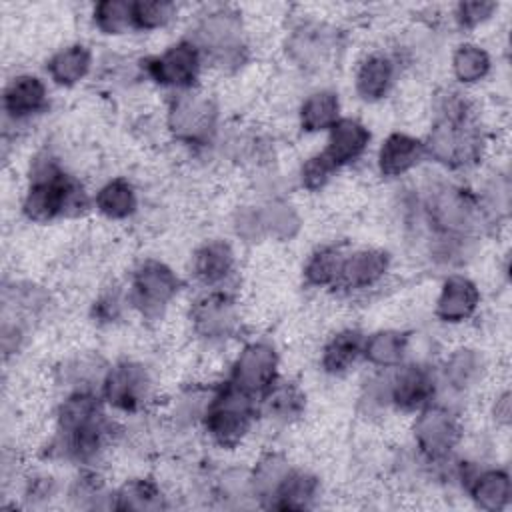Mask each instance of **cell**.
I'll return each mask as SVG.
<instances>
[{
	"mask_svg": "<svg viewBox=\"0 0 512 512\" xmlns=\"http://www.w3.org/2000/svg\"><path fill=\"white\" fill-rule=\"evenodd\" d=\"M256 416L254 396L240 390L232 382L216 390L204 410V428L208 436L222 448L238 446L248 434Z\"/></svg>",
	"mask_w": 512,
	"mask_h": 512,
	"instance_id": "5",
	"label": "cell"
},
{
	"mask_svg": "<svg viewBox=\"0 0 512 512\" xmlns=\"http://www.w3.org/2000/svg\"><path fill=\"white\" fill-rule=\"evenodd\" d=\"M470 496L482 510H502L508 506L512 496L510 476L504 470H484L470 480Z\"/></svg>",
	"mask_w": 512,
	"mask_h": 512,
	"instance_id": "28",
	"label": "cell"
},
{
	"mask_svg": "<svg viewBox=\"0 0 512 512\" xmlns=\"http://www.w3.org/2000/svg\"><path fill=\"white\" fill-rule=\"evenodd\" d=\"M424 214L434 230V238L454 240H464L486 216L482 200L470 190L454 184L434 186L424 200Z\"/></svg>",
	"mask_w": 512,
	"mask_h": 512,
	"instance_id": "4",
	"label": "cell"
},
{
	"mask_svg": "<svg viewBox=\"0 0 512 512\" xmlns=\"http://www.w3.org/2000/svg\"><path fill=\"white\" fill-rule=\"evenodd\" d=\"M260 208V220L264 236H272L278 240H288L296 234L300 220L298 214L292 210V206L284 202H270Z\"/></svg>",
	"mask_w": 512,
	"mask_h": 512,
	"instance_id": "37",
	"label": "cell"
},
{
	"mask_svg": "<svg viewBox=\"0 0 512 512\" xmlns=\"http://www.w3.org/2000/svg\"><path fill=\"white\" fill-rule=\"evenodd\" d=\"M288 470L290 466L280 454H266L250 474L252 496L270 500L280 482L284 480V476L288 474Z\"/></svg>",
	"mask_w": 512,
	"mask_h": 512,
	"instance_id": "35",
	"label": "cell"
},
{
	"mask_svg": "<svg viewBox=\"0 0 512 512\" xmlns=\"http://www.w3.org/2000/svg\"><path fill=\"white\" fill-rule=\"evenodd\" d=\"M218 110L210 96L192 90L176 92L168 106V128L184 144L204 146L216 130Z\"/></svg>",
	"mask_w": 512,
	"mask_h": 512,
	"instance_id": "6",
	"label": "cell"
},
{
	"mask_svg": "<svg viewBox=\"0 0 512 512\" xmlns=\"http://www.w3.org/2000/svg\"><path fill=\"white\" fill-rule=\"evenodd\" d=\"M192 42L216 64H240L244 52V30L240 14L230 8H216L204 14Z\"/></svg>",
	"mask_w": 512,
	"mask_h": 512,
	"instance_id": "7",
	"label": "cell"
},
{
	"mask_svg": "<svg viewBox=\"0 0 512 512\" xmlns=\"http://www.w3.org/2000/svg\"><path fill=\"white\" fill-rule=\"evenodd\" d=\"M166 506L162 490L148 478H134L124 482L116 492V510H162Z\"/></svg>",
	"mask_w": 512,
	"mask_h": 512,
	"instance_id": "31",
	"label": "cell"
},
{
	"mask_svg": "<svg viewBox=\"0 0 512 512\" xmlns=\"http://www.w3.org/2000/svg\"><path fill=\"white\" fill-rule=\"evenodd\" d=\"M408 350V336L398 330H380L364 338L362 356L378 368H396Z\"/></svg>",
	"mask_w": 512,
	"mask_h": 512,
	"instance_id": "29",
	"label": "cell"
},
{
	"mask_svg": "<svg viewBox=\"0 0 512 512\" xmlns=\"http://www.w3.org/2000/svg\"><path fill=\"white\" fill-rule=\"evenodd\" d=\"M370 142L368 128L356 118H338V122L328 130L326 148L320 156L334 168V172L346 164L358 160Z\"/></svg>",
	"mask_w": 512,
	"mask_h": 512,
	"instance_id": "16",
	"label": "cell"
},
{
	"mask_svg": "<svg viewBox=\"0 0 512 512\" xmlns=\"http://www.w3.org/2000/svg\"><path fill=\"white\" fill-rule=\"evenodd\" d=\"M202 66V52L192 40H180L168 46L162 54L144 60L146 74L160 86L178 92L192 90Z\"/></svg>",
	"mask_w": 512,
	"mask_h": 512,
	"instance_id": "9",
	"label": "cell"
},
{
	"mask_svg": "<svg viewBox=\"0 0 512 512\" xmlns=\"http://www.w3.org/2000/svg\"><path fill=\"white\" fill-rule=\"evenodd\" d=\"M48 94L44 82L34 74H18L14 76L2 96L4 112L12 120H28L40 114L46 108Z\"/></svg>",
	"mask_w": 512,
	"mask_h": 512,
	"instance_id": "20",
	"label": "cell"
},
{
	"mask_svg": "<svg viewBox=\"0 0 512 512\" xmlns=\"http://www.w3.org/2000/svg\"><path fill=\"white\" fill-rule=\"evenodd\" d=\"M112 436V424L92 390H74L58 410L60 450L80 462L96 458Z\"/></svg>",
	"mask_w": 512,
	"mask_h": 512,
	"instance_id": "2",
	"label": "cell"
},
{
	"mask_svg": "<svg viewBox=\"0 0 512 512\" xmlns=\"http://www.w3.org/2000/svg\"><path fill=\"white\" fill-rule=\"evenodd\" d=\"M362 348H364V336L358 330L354 328L340 330L326 342L320 364L324 372L332 376H340L356 364V360L362 356Z\"/></svg>",
	"mask_w": 512,
	"mask_h": 512,
	"instance_id": "23",
	"label": "cell"
},
{
	"mask_svg": "<svg viewBox=\"0 0 512 512\" xmlns=\"http://www.w3.org/2000/svg\"><path fill=\"white\" fill-rule=\"evenodd\" d=\"M152 392L148 370L138 362H120L106 370L102 378L104 400L120 412H138L144 408Z\"/></svg>",
	"mask_w": 512,
	"mask_h": 512,
	"instance_id": "11",
	"label": "cell"
},
{
	"mask_svg": "<svg viewBox=\"0 0 512 512\" xmlns=\"http://www.w3.org/2000/svg\"><path fill=\"white\" fill-rule=\"evenodd\" d=\"M278 372V354L268 342H250L242 348L232 364L230 382L240 390L262 396L274 382Z\"/></svg>",
	"mask_w": 512,
	"mask_h": 512,
	"instance_id": "12",
	"label": "cell"
},
{
	"mask_svg": "<svg viewBox=\"0 0 512 512\" xmlns=\"http://www.w3.org/2000/svg\"><path fill=\"white\" fill-rule=\"evenodd\" d=\"M478 304H480L478 286L470 278L454 274L442 282L434 312L442 322L458 324L472 318Z\"/></svg>",
	"mask_w": 512,
	"mask_h": 512,
	"instance_id": "18",
	"label": "cell"
},
{
	"mask_svg": "<svg viewBox=\"0 0 512 512\" xmlns=\"http://www.w3.org/2000/svg\"><path fill=\"white\" fill-rule=\"evenodd\" d=\"M492 58L486 48L474 42L460 44L452 54V74L462 84H476L488 76Z\"/></svg>",
	"mask_w": 512,
	"mask_h": 512,
	"instance_id": "32",
	"label": "cell"
},
{
	"mask_svg": "<svg viewBox=\"0 0 512 512\" xmlns=\"http://www.w3.org/2000/svg\"><path fill=\"white\" fill-rule=\"evenodd\" d=\"M426 156L424 142L404 134V132H392L386 136L378 150V172L384 178H400L414 170Z\"/></svg>",
	"mask_w": 512,
	"mask_h": 512,
	"instance_id": "19",
	"label": "cell"
},
{
	"mask_svg": "<svg viewBox=\"0 0 512 512\" xmlns=\"http://www.w3.org/2000/svg\"><path fill=\"white\" fill-rule=\"evenodd\" d=\"M178 12V6L168 0H136L132 2V28L158 30L164 28Z\"/></svg>",
	"mask_w": 512,
	"mask_h": 512,
	"instance_id": "38",
	"label": "cell"
},
{
	"mask_svg": "<svg viewBox=\"0 0 512 512\" xmlns=\"http://www.w3.org/2000/svg\"><path fill=\"white\" fill-rule=\"evenodd\" d=\"M436 378L422 364H406L390 374V404L404 412H418L432 402Z\"/></svg>",
	"mask_w": 512,
	"mask_h": 512,
	"instance_id": "14",
	"label": "cell"
},
{
	"mask_svg": "<svg viewBox=\"0 0 512 512\" xmlns=\"http://www.w3.org/2000/svg\"><path fill=\"white\" fill-rule=\"evenodd\" d=\"M196 336L208 342H222L238 328V306L224 292H210L198 298L190 310Z\"/></svg>",
	"mask_w": 512,
	"mask_h": 512,
	"instance_id": "13",
	"label": "cell"
},
{
	"mask_svg": "<svg viewBox=\"0 0 512 512\" xmlns=\"http://www.w3.org/2000/svg\"><path fill=\"white\" fill-rule=\"evenodd\" d=\"M262 408L264 412L274 418L288 422L296 418L304 408V394L292 382H274L262 394Z\"/></svg>",
	"mask_w": 512,
	"mask_h": 512,
	"instance_id": "34",
	"label": "cell"
},
{
	"mask_svg": "<svg viewBox=\"0 0 512 512\" xmlns=\"http://www.w3.org/2000/svg\"><path fill=\"white\" fill-rule=\"evenodd\" d=\"M118 298L116 296H104L98 304H96V316L100 318V320H106V322H110V320H114L116 316H118Z\"/></svg>",
	"mask_w": 512,
	"mask_h": 512,
	"instance_id": "41",
	"label": "cell"
},
{
	"mask_svg": "<svg viewBox=\"0 0 512 512\" xmlns=\"http://www.w3.org/2000/svg\"><path fill=\"white\" fill-rule=\"evenodd\" d=\"M414 442L420 454L430 462L446 460L462 438L458 416L440 404H428L418 410L412 426Z\"/></svg>",
	"mask_w": 512,
	"mask_h": 512,
	"instance_id": "8",
	"label": "cell"
},
{
	"mask_svg": "<svg viewBox=\"0 0 512 512\" xmlns=\"http://www.w3.org/2000/svg\"><path fill=\"white\" fill-rule=\"evenodd\" d=\"M494 418H496V422L508 426V422H510V394H508V390H504V392L496 398V404H494Z\"/></svg>",
	"mask_w": 512,
	"mask_h": 512,
	"instance_id": "42",
	"label": "cell"
},
{
	"mask_svg": "<svg viewBox=\"0 0 512 512\" xmlns=\"http://www.w3.org/2000/svg\"><path fill=\"white\" fill-rule=\"evenodd\" d=\"M390 268V256L378 248H362L344 256L338 284L344 290H366L376 286Z\"/></svg>",
	"mask_w": 512,
	"mask_h": 512,
	"instance_id": "17",
	"label": "cell"
},
{
	"mask_svg": "<svg viewBox=\"0 0 512 512\" xmlns=\"http://www.w3.org/2000/svg\"><path fill=\"white\" fill-rule=\"evenodd\" d=\"M340 118V100L332 90H316L308 94L298 112L300 128L304 132H322L330 130Z\"/></svg>",
	"mask_w": 512,
	"mask_h": 512,
	"instance_id": "26",
	"label": "cell"
},
{
	"mask_svg": "<svg viewBox=\"0 0 512 512\" xmlns=\"http://www.w3.org/2000/svg\"><path fill=\"white\" fill-rule=\"evenodd\" d=\"M318 492V480L304 470H288L272 498L268 500L270 508L278 510H304L312 504Z\"/></svg>",
	"mask_w": 512,
	"mask_h": 512,
	"instance_id": "25",
	"label": "cell"
},
{
	"mask_svg": "<svg viewBox=\"0 0 512 512\" xmlns=\"http://www.w3.org/2000/svg\"><path fill=\"white\" fill-rule=\"evenodd\" d=\"M344 254L334 246L318 248L310 254V258L304 264V280L308 286L314 288H328L336 286L342 270Z\"/></svg>",
	"mask_w": 512,
	"mask_h": 512,
	"instance_id": "33",
	"label": "cell"
},
{
	"mask_svg": "<svg viewBox=\"0 0 512 512\" xmlns=\"http://www.w3.org/2000/svg\"><path fill=\"white\" fill-rule=\"evenodd\" d=\"M178 290L180 280L170 266L160 260H146L132 276L130 298L142 316L152 318L162 314V310L176 298Z\"/></svg>",
	"mask_w": 512,
	"mask_h": 512,
	"instance_id": "10",
	"label": "cell"
},
{
	"mask_svg": "<svg viewBox=\"0 0 512 512\" xmlns=\"http://www.w3.org/2000/svg\"><path fill=\"white\" fill-rule=\"evenodd\" d=\"M192 272L204 286H218L234 272V250L224 240L204 242L192 256Z\"/></svg>",
	"mask_w": 512,
	"mask_h": 512,
	"instance_id": "22",
	"label": "cell"
},
{
	"mask_svg": "<svg viewBox=\"0 0 512 512\" xmlns=\"http://www.w3.org/2000/svg\"><path fill=\"white\" fill-rule=\"evenodd\" d=\"M424 148L430 158L448 168H466L482 158L486 140L466 94L448 90L438 98Z\"/></svg>",
	"mask_w": 512,
	"mask_h": 512,
	"instance_id": "1",
	"label": "cell"
},
{
	"mask_svg": "<svg viewBox=\"0 0 512 512\" xmlns=\"http://www.w3.org/2000/svg\"><path fill=\"white\" fill-rule=\"evenodd\" d=\"M92 20L104 34H124L132 28V2L128 0H102L92 8Z\"/></svg>",
	"mask_w": 512,
	"mask_h": 512,
	"instance_id": "36",
	"label": "cell"
},
{
	"mask_svg": "<svg viewBox=\"0 0 512 512\" xmlns=\"http://www.w3.org/2000/svg\"><path fill=\"white\" fill-rule=\"evenodd\" d=\"M484 374V358L478 350L458 348L454 350L442 368V378L446 386L454 392H468L474 388Z\"/></svg>",
	"mask_w": 512,
	"mask_h": 512,
	"instance_id": "24",
	"label": "cell"
},
{
	"mask_svg": "<svg viewBox=\"0 0 512 512\" xmlns=\"http://www.w3.org/2000/svg\"><path fill=\"white\" fill-rule=\"evenodd\" d=\"M332 174H334V168L318 152L316 156H312L304 162L302 172H300V180H302L304 188L314 192V190H320L330 180Z\"/></svg>",
	"mask_w": 512,
	"mask_h": 512,
	"instance_id": "40",
	"label": "cell"
},
{
	"mask_svg": "<svg viewBox=\"0 0 512 512\" xmlns=\"http://www.w3.org/2000/svg\"><path fill=\"white\" fill-rule=\"evenodd\" d=\"M96 210L110 220H124L134 214L138 206L136 190L126 178L108 180L94 196Z\"/></svg>",
	"mask_w": 512,
	"mask_h": 512,
	"instance_id": "30",
	"label": "cell"
},
{
	"mask_svg": "<svg viewBox=\"0 0 512 512\" xmlns=\"http://www.w3.org/2000/svg\"><path fill=\"white\" fill-rule=\"evenodd\" d=\"M394 76H396V62L390 54L376 50L366 54L358 68H356V92L362 100L366 102H376L382 100L392 84H394Z\"/></svg>",
	"mask_w": 512,
	"mask_h": 512,
	"instance_id": "21",
	"label": "cell"
},
{
	"mask_svg": "<svg viewBox=\"0 0 512 512\" xmlns=\"http://www.w3.org/2000/svg\"><path fill=\"white\" fill-rule=\"evenodd\" d=\"M92 66V54L84 44H70L60 48L48 60V74L60 86H74L86 78Z\"/></svg>",
	"mask_w": 512,
	"mask_h": 512,
	"instance_id": "27",
	"label": "cell"
},
{
	"mask_svg": "<svg viewBox=\"0 0 512 512\" xmlns=\"http://www.w3.org/2000/svg\"><path fill=\"white\" fill-rule=\"evenodd\" d=\"M82 186L52 158L40 160L24 192L22 212L32 222H50L84 208Z\"/></svg>",
	"mask_w": 512,
	"mask_h": 512,
	"instance_id": "3",
	"label": "cell"
},
{
	"mask_svg": "<svg viewBox=\"0 0 512 512\" xmlns=\"http://www.w3.org/2000/svg\"><path fill=\"white\" fill-rule=\"evenodd\" d=\"M496 10H498V4L490 2V0L458 2L454 6V20L460 28L472 30V28H478L480 24H484L486 20H490Z\"/></svg>",
	"mask_w": 512,
	"mask_h": 512,
	"instance_id": "39",
	"label": "cell"
},
{
	"mask_svg": "<svg viewBox=\"0 0 512 512\" xmlns=\"http://www.w3.org/2000/svg\"><path fill=\"white\" fill-rule=\"evenodd\" d=\"M334 48L336 38L332 30L322 24H300L290 32L286 40V52L290 60L304 70H316L324 66Z\"/></svg>",
	"mask_w": 512,
	"mask_h": 512,
	"instance_id": "15",
	"label": "cell"
}]
</instances>
